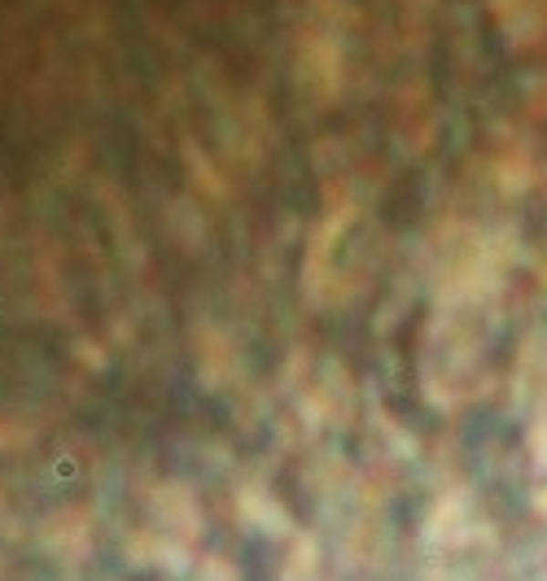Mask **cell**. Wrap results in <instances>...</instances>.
Wrapping results in <instances>:
<instances>
[{"label":"cell","instance_id":"1","mask_svg":"<svg viewBox=\"0 0 547 581\" xmlns=\"http://www.w3.org/2000/svg\"><path fill=\"white\" fill-rule=\"evenodd\" d=\"M350 36H355L350 0H303L294 22V79L311 101L328 106L333 97H342L350 75Z\"/></svg>","mask_w":547,"mask_h":581},{"label":"cell","instance_id":"2","mask_svg":"<svg viewBox=\"0 0 547 581\" xmlns=\"http://www.w3.org/2000/svg\"><path fill=\"white\" fill-rule=\"evenodd\" d=\"M503 40L512 48H543L547 44V0H481Z\"/></svg>","mask_w":547,"mask_h":581}]
</instances>
